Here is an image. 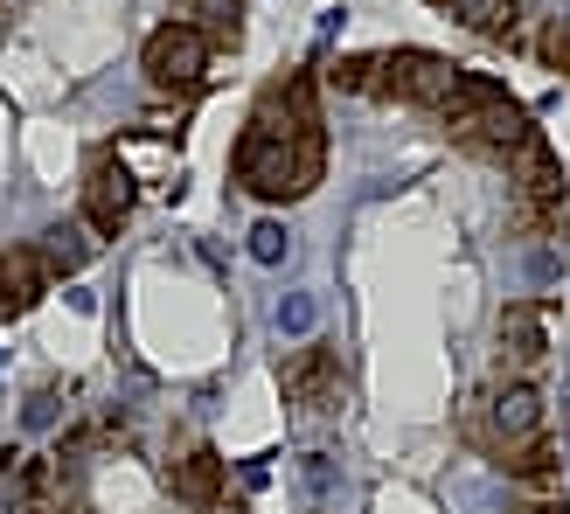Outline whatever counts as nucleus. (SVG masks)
Instances as JSON below:
<instances>
[{
  "mask_svg": "<svg viewBox=\"0 0 570 514\" xmlns=\"http://www.w3.org/2000/svg\"><path fill=\"white\" fill-rule=\"evenodd\" d=\"M230 167L258 202H299V195L321 188L327 132H321V105H313V77H285L258 98Z\"/></svg>",
  "mask_w": 570,
  "mask_h": 514,
  "instance_id": "obj_1",
  "label": "nucleus"
},
{
  "mask_svg": "<svg viewBox=\"0 0 570 514\" xmlns=\"http://www.w3.org/2000/svg\"><path fill=\"white\" fill-rule=\"evenodd\" d=\"M445 132L460 139V147H473V154H488V160H515L529 139H535V126H529V111L501 91L494 77H473L466 70V83H460V98H452V111H445Z\"/></svg>",
  "mask_w": 570,
  "mask_h": 514,
  "instance_id": "obj_2",
  "label": "nucleus"
},
{
  "mask_svg": "<svg viewBox=\"0 0 570 514\" xmlns=\"http://www.w3.org/2000/svg\"><path fill=\"white\" fill-rule=\"evenodd\" d=\"M460 83H466V70L445 63V56H432V49H390V56H376V83H368V91L424 105V111H439V119H445L452 98H460Z\"/></svg>",
  "mask_w": 570,
  "mask_h": 514,
  "instance_id": "obj_3",
  "label": "nucleus"
},
{
  "mask_svg": "<svg viewBox=\"0 0 570 514\" xmlns=\"http://www.w3.org/2000/svg\"><path fill=\"white\" fill-rule=\"evenodd\" d=\"M139 70H147V83L160 98H195L209 77V36L195 21H160L147 49H139Z\"/></svg>",
  "mask_w": 570,
  "mask_h": 514,
  "instance_id": "obj_4",
  "label": "nucleus"
},
{
  "mask_svg": "<svg viewBox=\"0 0 570 514\" xmlns=\"http://www.w3.org/2000/svg\"><path fill=\"white\" fill-rule=\"evenodd\" d=\"M508 181H515V209H522L529 230H550V223L563 216V167H557V154H550L543 132H535L529 147L508 160Z\"/></svg>",
  "mask_w": 570,
  "mask_h": 514,
  "instance_id": "obj_5",
  "label": "nucleus"
},
{
  "mask_svg": "<svg viewBox=\"0 0 570 514\" xmlns=\"http://www.w3.org/2000/svg\"><path fill=\"white\" fill-rule=\"evenodd\" d=\"M132 216V175L119 154H91V167H83V223H91L98 237H119Z\"/></svg>",
  "mask_w": 570,
  "mask_h": 514,
  "instance_id": "obj_6",
  "label": "nucleus"
},
{
  "mask_svg": "<svg viewBox=\"0 0 570 514\" xmlns=\"http://www.w3.org/2000/svg\"><path fill=\"white\" fill-rule=\"evenodd\" d=\"M278 383H285V396L306 411V417H334L341 411V368H334V355L327 348H299V355H285V368H278Z\"/></svg>",
  "mask_w": 570,
  "mask_h": 514,
  "instance_id": "obj_7",
  "label": "nucleus"
},
{
  "mask_svg": "<svg viewBox=\"0 0 570 514\" xmlns=\"http://www.w3.org/2000/svg\"><path fill=\"white\" fill-rule=\"evenodd\" d=\"M488 411H494V445L501 452H522L529 438H543V389L535 383H501L488 396Z\"/></svg>",
  "mask_w": 570,
  "mask_h": 514,
  "instance_id": "obj_8",
  "label": "nucleus"
},
{
  "mask_svg": "<svg viewBox=\"0 0 570 514\" xmlns=\"http://www.w3.org/2000/svg\"><path fill=\"white\" fill-rule=\"evenodd\" d=\"M167 487H175V501H181V507L216 514V507H223V452H216V445L181 452V459L167 466Z\"/></svg>",
  "mask_w": 570,
  "mask_h": 514,
  "instance_id": "obj_9",
  "label": "nucleus"
},
{
  "mask_svg": "<svg viewBox=\"0 0 570 514\" xmlns=\"http://www.w3.org/2000/svg\"><path fill=\"white\" fill-rule=\"evenodd\" d=\"M49 299V265L36 244H8L0 250V313H36Z\"/></svg>",
  "mask_w": 570,
  "mask_h": 514,
  "instance_id": "obj_10",
  "label": "nucleus"
},
{
  "mask_svg": "<svg viewBox=\"0 0 570 514\" xmlns=\"http://www.w3.org/2000/svg\"><path fill=\"white\" fill-rule=\"evenodd\" d=\"M543 348H550L543 313H535L529 299H522V306H508V313H501V376H508V383H522L529 368L543 362Z\"/></svg>",
  "mask_w": 570,
  "mask_h": 514,
  "instance_id": "obj_11",
  "label": "nucleus"
},
{
  "mask_svg": "<svg viewBox=\"0 0 570 514\" xmlns=\"http://www.w3.org/2000/svg\"><path fill=\"white\" fill-rule=\"evenodd\" d=\"M36 250H42L49 278H70V271H83V257H91V237H83V223H49Z\"/></svg>",
  "mask_w": 570,
  "mask_h": 514,
  "instance_id": "obj_12",
  "label": "nucleus"
},
{
  "mask_svg": "<svg viewBox=\"0 0 570 514\" xmlns=\"http://www.w3.org/2000/svg\"><path fill=\"white\" fill-rule=\"evenodd\" d=\"M508 473H515L522 480V487L535 494V501H543V494H557V452L543 445V438H529L522 452H508V459H501Z\"/></svg>",
  "mask_w": 570,
  "mask_h": 514,
  "instance_id": "obj_13",
  "label": "nucleus"
},
{
  "mask_svg": "<svg viewBox=\"0 0 570 514\" xmlns=\"http://www.w3.org/2000/svg\"><path fill=\"white\" fill-rule=\"evenodd\" d=\"M439 8L473 36H508L515 28V0H439Z\"/></svg>",
  "mask_w": 570,
  "mask_h": 514,
  "instance_id": "obj_14",
  "label": "nucleus"
},
{
  "mask_svg": "<svg viewBox=\"0 0 570 514\" xmlns=\"http://www.w3.org/2000/svg\"><path fill=\"white\" fill-rule=\"evenodd\" d=\"M272 320H278V334H313V320H321V299H313V293H285V299L272 306Z\"/></svg>",
  "mask_w": 570,
  "mask_h": 514,
  "instance_id": "obj_15",
  "label": "nucleus"
},
{
  "mask_svg": "<svg viewBox=\"0 0 570 514\" xmlns=\"http://www.w3.org/2000/svg\"><path fill=\"white\" fill-rule=\"evenodd\" d=\"M285 250H293V237H285L278 216H258V223H250V257H258V265H285Z\"/></svg>",
  "mask_w": 570,
  "mask_h": 514,
  "instance_id": "obj_16",
  "label": "nucleus"
},
{
  "mask_svg": "<svg viewBox=\"0 0 570 514\" xmlns=\"http://www.w3.org/2000/svg\"><path fill=\"white\" fill-rule=\"evenodd\" d=\"M327 83L334 91H368V83H376V56H341L327 70Z\"/></svg>",
  "mask_w": 570,
  "mask_h": 514,
  "instance_id": "obj_17",
  "label": "nucleus"
},
{
  "mask_svg": "<svg viewBox=\"0 0 570 514\" xmlns=\"http://www.w3.org/2000/svg\"><path fill=\"white\" fill-rule=\"evenodd\" d=\"M543 63L550 70H570V21H550L543 28Z\"/></svg>",
  "mask_w": 570,
  "mask_h": 514,
  "instance_id": "obj_18",
  "label": "nucleus"
},
{
  "mask_svg": "<svg viewBox=\"0 0 570 514\" xmlns=\"http://www.w3.org/2000/svg\"><path fill=\"white\" fill-rule=\"evenodd\" d=\"M21 417H28V432H42V424H56V389H36L21 404Z\"/></svg>",
  "mask_w": 570,
  "mask_h": 514,
  "instance_id": "obj_19",
  "label": "nucleus"
},
{
  "mask_svg": "<svg viewBox=\"0 0 570 514\" xmlns=\"http://www.w3.org/2000/svg\"><path fill=\"white\" fill-rule=\"evenodd\" d=\"M306 480H313V494H334V466H327V452H306Z\"/></svg>",
  "mask_w": 570,
  "mask_h": 514,
  "instance_id": "obj_20",
  "label": "nucleus"
},
{
  "mask_svg": "<svg viewBox=\"0 0 570 514\" xmlns=\"http://www.w3.org/2000/svg\"><path fill=\"white\" fill-rule=\"evenodd\" d=\"M515 514H563L557 501H529V507H515Z\"/></svg>",
  "mask_w": 570,
  "mask_h": 514,
  "instance_id": "obj_21",
  "label": "nucleus"
},
{
  "mask_svg": "<svg viewBox=\"0 0 570 514\" xmlns=\"http://www.w3.org/2000/svg\"><path fill=\"white\" fill-rule=\"evenodd\" d=\"M230 514H237V507H230Z\"/></svg>",
  "mask_w": 570,
  "mask_h": 514,
  "instance_id": "obj_22",
  "label": "nucleus"
}]
</instances>
